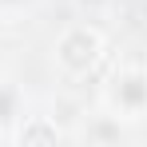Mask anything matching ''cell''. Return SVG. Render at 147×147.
Masks as SVG:
<instances>
[{"instance_id":"cell-3","label":"cell","mask_w":147,"mask_h":147,"mask_svg":"<svg viewBox=\"0 0 147 147\" xmlns=\"http://www.w3.org/2000/svg\"><path fill=\"white\" fill-rule=\"evenodd\" d=\"M64 139H68V131L56 123V115H28V111L8 135V143H20V147H56Z\"/></svg>"},{"instance_id":"cell-2","label":"cell","mask_w":147,"mask_h":147,"mask_svg":"<svg viewBox=\"0 0 147 147\" xmlns=\"http://www.w3.org/2000/svg\"><path fill=\"white\" fill-rule=\"evenodd\" d=\"M99 107L119 123L147 119V64H119L99 88Z\"/></svg>"},{"instance_id":"cell-7","label":"cell","mask_w":147,"mask_h":147,"mask_svg":"<svg viewBox=\"0 0 147 147\" xmlns=\"http://www.w3.org/2000/svg\"><path fill=\"white\" fill-rule=\"evenodd\" d=\"M76 4H80V8H84L88 16H99V12H107V8H111L115 0H76Z\"/></svg>"},{"instance_id":"cell-5","label":"cell","mask_w":147,"mask_h":147,"mask_svg":"<svg viewBox=\"0 0 147 147\" xmlns=\"http://www.w3.org/2000/svg\"><path fill=\"white\" fill-rule=\"evenodd\" d=\"M20 115H24V92L12 80L0 76V139L12 135V127L20 123Z\"/></svg>"},{"instance_id":"cell-1","label":"cell","mask_w":147,"mask_h":147,"mask_svg":"<svg viewBox=\"0 0 147 147\" xmlns=\"http://www.w3.org/2000/svg\"><path fill=\"white\" fill-rule=\"evenodd\" d=\"M103 56H107V36L92 20H76V24H68L56 36V44H52V68L60 72V80L76 84V80H88L96 72L103 64Z\"/></svg>"},{"instance_id":"cell-4","label":"cell","mask_w":147,"mask_h":147,"mask_svg":"<svg viewBox=\"0 0 147 147\" xmlns=\"http://www.w3.org/2000/svg\"><path fill=\"white\" fill-rule=\"evenodd\" d=\"M76 139L88 143V147H96V143H123V139H127V123H119L115 115H107V111L99 107L96 115H88V123L76 131Z\"/></svg>"},{"instance_id":"cell-6","label":"cell","mask_w":147,"mask_h":147,"mask_svg":"<svg viewBox=\"0 0 147 147\" xmlns=\"http://www.w3.org/2000/svg\"><path fill=\"white\" fill-rule=\"evenodd\" d=\"M40 0H0V20L4 24H16V20H28L36 12Z\"/></svg>"}]
</instances>
